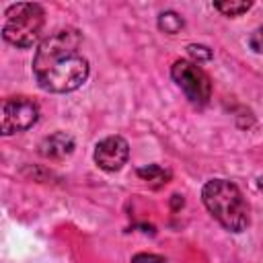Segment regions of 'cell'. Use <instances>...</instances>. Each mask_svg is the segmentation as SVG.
I'll return each instance as SVG.
<instances>
[{"mask_svg":"<svg viewBox=\"0 0 263 263\" xmlns=\"http://www.w3.org/2000/svg\"><path fill=\"white\" fill-rule=\"evenodd\" d=\"M72 150H74V138L66 132H55L43 138L39 144V154L45 158H64L72 154Z\"/></svg>","mask_w":263,"mask_h":263,"instance_id":"obj_7","label":"cell"},{"mask_svg":"<svg viewBox=\"0 0 263 263\" xmlns=\"http://www.w3.org/2000/svg\"><path fill=\"white\" fill-rule=\"evenodd\" d=\"M171 76L193 105L197 107L208 105L212 97V82H210V76L195 62L177 60L171 68Z\"/></svg>","mask_w":263,"mask_h":263,"instance_id":"obj_4","label":"cell"},{"mask_svg":"<svg viewBox=\"0 0 263 263\" xmlns=\"http://www.w3.org/2000/svg\"><path fill=\"white\" fill-rule=\"evenodd\" d=\"M179 205H183V197L181 195H173V208L177 210Z\"/></svg>","mask_w":263,"mask_h":263,"instance_id":"obj_14","label":"cell"},{"mask_svg":"<svg viewBox=\"0 0 263 263\" xmlns=\"http://www.w3.org/2000/svg\"><path fill=\"white\" fill-rule=\"evenodd\" d=\"M214 8L220 10L224 16H240L251 8V2H236V0H224V2H214Z\"/></svg>","mask_w":263,"mask_h":263,"instance_id":"obj_10","label":"cell"},{"mask_svg":"<svg viewBox=\"0 0 263 263\" xmlns=\"http://www.w3.org/2000/svg\"><path fill=\"white\" fill-rule=\"evenodd\" d=\"M138 177H142L146 183H150L152 187H160L162 183H166L168 173L162 171L158 164H148L144 168H138Z\"/></svg>","mask_w":263,"mask_h":263,"instance_id":"obj_9","label":"cell"},{"mask_svg":"<svg viewBox=\"0 0 263 263\" xmlns=\"http://www.w3.org/2000/svg\"><path fill=\"white\" fill-rule=\"evenodd\" d=\"M39 119V107L35 101L27 97H12L2 103V136H10L16 132H25L33 127Z\"/></svg>","mask_w":263,"mask_h":263,"instance_id":"obj_5","label":"cell"},{"mask_svg":"<svg viewBox=\"0 0 263 263\" xmlns=\"http://www.w3.org/2000/svg\"><path fill=\"white\" fill-rule=\"evenodd\" d=\"M4 25H2V37L14 45V47H33L39 37H41V29H43V8L39 4H10L4 10Z\"/></svg>","mask_w":263,"mask_h":263,"instance_id":"obj_3","label":"cell"},{"mask_svg":"<svg viewBox=\"0 0 263 263\" xmlns=\"http://www.w3.org/2000/svg\"><path fill=\"white\" fill-rule=\"evenodd\" d=\"M201 201L212 218L230 232H242L249 226L251 210L242 191L228 179H212L201 189Z\"/></svg>","mask_w":263,"mask_h":263,"instance_id":"obj_2","label":"cell"},{"mask_svg":"<svg viewBox=\"0 0 263 263\" xmlns=\"http://www.w3.org/2000/svg\"><path fill=\"white\" fill-rule=\"evenodd\" d=\"M257 187L263 191V177H259V179H257Z\"/></svg>","mask_w":263,"mask_h":263,"instance_id":"obj_15","label":"cell"},{"mask_svg":"<svg viewBox=\"0 0 263 263\" xmlns=\"http://www.w3.org/2000/svg\"><path fill=\"white\" fill-rule=\"evenodd\" d=\"M187 51H189V55L199 64V62H210L212 60V49L210 47H205V45H199V43H191V45H187Z\"/></svg>","mask_w":263,"mask_h":263,"instance_id":"obj_11","label":"cell"},{"mask_svg":"<svg viewBox=\"0 0 263 263\" xmlns=\"http://www.w3.org/2000/svg\"><path fill=\"white\" fill-rule=\"evenodd\" d=\"M95 162L99 168L107 173H115L123 168L129 158V144L121 136H107L95 146Z\"/></svg>","mask_w":263,"mask_h":263,"instance_id":"obj_6","label":"cell"},{"mask_svg":"<svg viewBox=\"0 0 263 263\" xmlns=\"http://www.w3.org/2000/svg\"><path fill=\"white\" fill-rule=\"evenodd\" d=\"M185 27V21L179 12L175 10H164L158 14V29L166 35H177L181 29Z\"/></svg>","mask_w":263,"mask_h":263,"instance_id":"obj_8","label":"cell"},{"mask_svg":"<svg viewBox=\"0 0 263 263\" xmlns=\"http://www.w3.org/2000/svg\"><path fill=\"white\" fill-rule=\"evenodd\" d=\"M82 35L74 27L58 29L45 37L33 58V76L47 92H72L80 88L90 72L88 60L80 53Z\"/></svg>","mask_w":263,"mask_h":263,"instance_id":"obj_1","label":"cell"},{"mask_svg":"<svg viewBox=\"0 0 263 263\" xmlns=\"http://www.w3.org/2000/svg\"><path fill=\"white\" fill-rule=\"evenodd\" d=\"M249 45H251L253 51L263 53V27H259V29H255V31L251 33V37H249Z\"/></svg>","mask_w":263,"mask_h":263,"instance_id":"obj_12","label":"cell"},{"mask_svg":"<svg viewBox=\"0 0 263 263\" xmlns=\"http://www.w3.org/2000/svg\"><path fill=\"white\" fill-rule=\"evenodd\" d=\"M132 263H166L164 257L160 255H148V253H138L132 257Z\"/></svg>","mask_w":263,"mask_h":263,"instance_id":"obj_13","label":"cell"}]
</instances>
